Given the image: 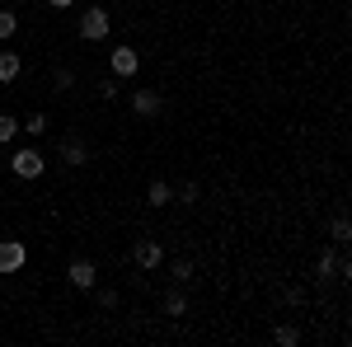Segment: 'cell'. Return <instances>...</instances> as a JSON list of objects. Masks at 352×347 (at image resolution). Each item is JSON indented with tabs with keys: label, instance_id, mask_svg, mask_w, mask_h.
<instances>
[{
	"label": "cell",
	"instance_id": "6da1fadb",
	"mask_svg": "<svg viewBox=\"0 0 352 347\" xmlns=\"http://www.w3.org/2000/svg\"><path fill=\"white\" fill-rule=\"evenodd\" d=\"M43 169H47V160H43V150H33V146H19V150L10 155V174H14V179H43Z\"/></svg>",
	"mask_w": 352,
	"mask_h": 347
},
{
	"label": "cell",
	"instance_id": "30bf717a",
	"mask_svg": "<svg viewBox=\"0 0 352 347\" xmlns=\"http://www.w3.org/2000/svg\"><path fill=\"white\" fill-rule=\"evenodd\" d=\"M24 71V56L19 52H0V85H14Z\"/></svg>",
	"mask_w": 352,
	"mask_h": 347
},
{
	"label": "cell",
	"instance_id": "ffe728a7",
	"mask_svg": "<svg viewBox=\"0 0 352 347\" xmlns=\"http://www.w3.org/2000/svg\"><path fill=\"white\" fill-rule=\"evenodd\" d=\"M94 291H99V305H104V310H118V291H113V287H94Z\"/></svg>",
	"mask_w": 352,
	"mask_h": 347
},
{
	"label": "cell",
	"instance_id": "52a82bcc",
	"mask_svg": "<svg viewBox=\"0 0 352 347\" xmlns=\"http://www.w3.org/2000/svg\"><path fill=\"white\" fill-rule=\"evenodd\" d=\"M56 155H61V164H66V169H80V164H89V146H85L80 136H61Z\"/></svg>",
	"mask_w": 352,
	"mask_h": 347
},
{
	"label": "cell",
	"instance_id": "d6986e66",
	"mask_svg": "<svg viewBox=\"0 0 352 347\" xmlns=\"http://www.w3.org/2000/svg\"><path fill=\"white\" fill-rule=\"evenodd\" d=\"M99 94H104V99H118V94H122V85H118V76H109V80H99Z\"/></svg>",
	"mask_w": 352,
	"mask_h": 347
},
{
	"label": "cell",
	"instance_id": "9c48e42d",
	"mask_svg": "<svg viewBox=\"0 0 352 347\" xmlns=\"http://www.w3.org/2000/svg\"><path fill=\"white\" fill-rule=\"evenodd\" d=\"M146 202H151V207H169V202H174V183H169V179H151Z\"/></svg>",
	"mask_w": 352,
	"mask_h": 347
},
{
	"label": "cell",
	"instance_id": "ba28073f",
	"mask_svg": "<svg viewBox=\"0 0 352 347\" xmlns=\"http://www.w3.org/2000/svg\"><path fill=\"white\" fill-rule=\"evenodd\" d=\"M127 104H132L136 117H160V113H164V99L155 94V89H132V99H127Z\"/></svg>",
	"mask_w": 352,
	"mask_h": 347
},
{
	"label": "cell",
	"instance_id": "e0dca14e",
	"mask_svg": "<svg viewBox=\"0 0 352 347\" xmlns=\"http://www.w3.org/2000/svg\"><path fill=\"white\" fill-rule=\"evenodd\" d=\"M19 132L43 136V132H47V113H28V122H19Z\"/></svg>",
	"mask_w": 352,
	"mask_h": 347
},
{
	"label": "cell",
	"instance_id": "9a60e30c",
	"mask_svg": "<svg viewBox=\"0 0 352 347\" xmlns=\"http://www.w3.org/2000/svg\"><path fill=\"white\" fill-rule=\"evenodd\" d=\"M164 315H174V320H179V315H188V300H184V291H169V295H164Z\"/></svg>",
	"mask_w": 352,
	"mask_h": 347
},
{
	"label": "cell",
	"instance_id": "277c9868",
	"mask_svg": "<svg viewBox=\"0 0 352 347\" xmlns=\"http://www.w3.org/2000/svg\"><path fill=\"white\" fill-rule=\"evenodd\" d=\"M28 263V244L24 240H0V277H14Z\"/></svg>",
	"mask_w": 352,
	"mask_h": 347
},
{
	"label": "cell",
	"instance_id": "7402d4cb",
	"mask_svg": "<svg viewBox=\"0 0 352 347\" xmlns=\"http://www.w3.org/2000/svg\"><path fill=\"white\" fill-rule=\"evenodd\" d=\"M192 277V263L188 258H174V282H188Z\"/></svg>",
	"mask_w": 352,
	"mask_h": 347
},
{
	"label": "cell",
	"instance_id": "7a4b0ae2",
	"mask_svg": "<svg viewBox=\"0 0 352 347\" xmlns=\"http://www.w3.org/2000/svg\"><path fill=\"white\" fill-rule=\"evenodd\" d=\"M109 28H113L109 10H99V5L80 10V38H85V43H104V38H109Z\"/></svg>",
	"mask_w": 352,
	"mask_h": 347
},
{
	"label": "cell",
	"instance_id": "44dd1931",
	"mask_svg": "<svg viewBox=\"0 0 352 347\" xmlns=\"http://www.w3.org/2000/svg\"><path fill=\"white\" fill-rule=\"evenodd\" d=\"M52 85H56V89H71V85H76V71H66V66H61V71L52 76Z\"/></svg>",
	"mask_w": 352,
	"mask_h": 347
},
{
	"label": "cell",
	"instance_id": "cb8c5ba5",
	"mask_svg": "<svg viewBox=\"0 0 352 347\" xmlns=\"http://www.w3.org/2000/svg\"><path fill=\"white\" fill-rule=\"evenodd\" d=\"M5 5H14V0H5Z\"/></svg>",
	"mask_w": 352,
	"mask_h": 347
},
{
	"label": "cell",
	"instance_id": "8fae6325",
	"mask_svg": "<svg viewBox=\"0 0 352 347\" xmlns=\"http://www.w3.org/2000/svg\"><path fill=\"white\" fill-rule=\"evenodd\" d=\"M329 240L348 249V240H352V221H348V216H333V221H329Z\"/></svg>",
	"mask_w": 352,
	"mask_h": 347
},
{
	"label": "cell",
	"instance_id": "3957f363",
	"mask_svg": "<svg viewBox=\"0 0 352 347\" xmlns=\"http://www.w3.org/2000/svg\"><path fill=\"white\" fill-rule=\"evenodd\" d=\"M109 71L118 76V80H136V71H141V52L127 47V43H118V47L109 52Z\"/></svg>",
	"mask_w": 352,
	"mask_h": 347
},
{
	"label": "cell",
	"instance_id": "7c38bea8",
	"mask_svg": "<svg viewBox=\"0 0 352 347\" xmlns=\"http://www.w3.org/2000/svg\"><path fill=\"white\" fill-rule=\"evenodd\" d=\"M272 343H277V347H296V343H300V328H292V324H277V328H272Z\"/></svg>",
	"mask_w": 352,
	"mask_h": 347
},
{
	"label": "cell",
	"instance_id": "4fadbf2b",
	"mask_svg": "<svg viewBox=\"0 0 352 347\" xmlns=\"http://www.w3.org/2000/svg\"><path fill=\"white\" fill-rule=\"evenodd\" d=\"M14 33H19V14L5 5V10H0V43H5V38H14Z\"/></svg>",
	"mask_w": 352,
	"mask_h": 347
},
{
	"label": "cell",
	"instance_id": "2e32d148",
	"mask_svg": "<svg viewBox=\"0 0 352 347\" xmlns=\"http://www.w3.org/2000/svg\"><path fill=\"white\" fill-rule=\"evenodd\" d=\"M333 267H338V254H320V263H315V277H320V282H333Z\"/></svg>",
	"mask_w": 352,
	"mask_h": 347
},
{
	"label": "cell",
	"instance_id": "5bb4252c",
	"mask_svg": "<svg viewBox=\"0 0 352 347\" xmlns=\"http://www.w3.org/2000/svg\"><path fill=\"white\" fill-rule=\"evenodd\" d=\"M174 197H179V202H184V207H192V202H197V197H202V188L192 183V179H184V183L174 188Z\"/></svg>",
	"mask_w": 352,
	"mask_h": 347
},
{
	"label": "cell",
	"instance_id": "5b68a950",
	"mask_svg": "<svg viewBox=\"0 0 352 347\" xmlns=\"http://www.w3.org/2000/svg\"><path fill=\"white\" fill-rule=\"evenodd\" d=\"M66 282H71L76 291H94V287H99V267L89 263V258H71V267H66Z\"/></svg>",
	"mask_w": 352,
	"mask_h": 347
},
{
	"label": "cell",
	"instance_id": "ac0fdd59",
	"mask_svg": "<svg viewBox=\"0 0 352 347\" xmlns=\"http://www.w3.org/2000/svg\"><path fill=\"white\" fill-rule=\"evenodd\" d=\"M14 136H19V117L0 113V141H14Z\"/></svg>",
	"mask_w": 352,
	"mask_h": 347
},
{
	"label": "cell",
	"instance_id": "8992f818",
	"mask_svg": "<svg viewBox=\"0 0 352 347\" xmlns=\"http://www.w3.org/2000/svg\"><path fill=\"white\" fill-rule=\"evenodd\" d=\"M132 258H136V267H141V272H155V267L164 263L160 240H136V244H132Z\"/></svg>",
	"mask_w": 352,
	"mask_h": 347
},
{
	"label": "cell",
	"instance_id": "603a6c76",
	"mask_svg": "<svg viewBox=\"0 0 352 347\" xmlns=\"http://www.w3.org/2000/svg\"><path fill=\"white\" fill-rule=\"evenodd\" d=\"M47 5H52V10H71L76 0H47Z\"/></svg>",
	"mask_w": 352,
	"mask_h": 347
}]
</instances>
